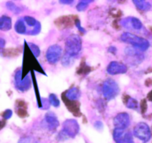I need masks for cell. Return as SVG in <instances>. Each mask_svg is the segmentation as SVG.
Returning a JSON list of instances; mask_svg holds the SVG:
<instances>
[{
  "label": "cell",
  "instance_id": "e0dca14e",
  "mask_svg": "<svg viewBox=\"0 0 152 143\" xmlns=\"http://www.w3.org/2000/svg\"><path fill=\"white\" fill-rule=\"evenodd\" d=\"M123 102L128 108L130 109H137L138 102L129 95H125L123 97Z\"/></svg>",
  "mask_w": 152,
  "mask_h": 143
},
{
  "label": "cell",
  "instance_id": "60d3db41",
  "mask_svg": "<svg viewBox=\"0 0 152 143\" xmlns=\"http://www.w3.org/2000/svg\"><path fill=\"white\" fill-rule=\"evenodd\" d=\"M5 125V121L4 120H0V130L2 129Z\"/></svg>",
  "mask_w": 152,
  "mask_h": 143
},
{
  "label": "cell",
  "instance_id": "9c48e42d",
  "mask_svg": "<svg viewBox=\"0 0 152 143\" xmlns=\"http://www.w3.org/2000/svg\"><path fill=\"white\" fill-rule=\"evenodd\" d=\"M114 125L115 128L125 130L130 125V117L127 113H120L114 119Z\"/></svg>",
  "mask_w": 152,
  "mask_h": 143
},
{
  "label": "cell",
  "instance_id": "7a4b0ae2",
  "mask_svg": "<svg viewBox=\"0 0 152 143\" xmlns=\"http://www.w3.org/2000/svg\"><path fill=\"white\" fill-rule=\"evenodd\" d=\"M82 50V39L77 34H72L65 42V53L71 57H75Z\"/></svg>",
  "mask_w": 152,
  "mask_h": 143
},
{
  "label": "cell",
  "instance_id": "1f68e13d",
  "mask_svg": "<svg viewBox=\"0 0 152 143\" xmlns=\"http://www.w3.org/2000/svg\"><path fill=\"white\" fill-rule=\"evenodd\" d=\"M74 24H75L76 27L78 28L79 31H80L81 33H83V34H85L86 31V30H85L84 28L81 26V23H80V19H79L78 18H76V19H74Z\"/></svg>",
  "mask_w": 152,
  "mask_h": 143
},
{
  "label": "cell",
  "instance_id": "d6986e66",
  "mask_svg": "<svg viewBox=\"0 0 152 143\" xmlns=\"http://www.w3.org/2000/svg\"><path fill=\"white\" fill-rule=\"evenodd\" d=\"M133 2L135 6L137 7V9L140 10L147 11L151 8V4H150V2L144 1V0H134Z\"/></svg>",
  "mask_w": 152,
  "mask_h": 143
},
{
  "label": "cell",
  "instance_id": "9a60e30c",
  "mask_svg": "<svg viewBox=\"0 0 152 143\" xmlns=\"http://www.w3.org/2000/svg\"><path fill=\"white\" fill-rule=\"evenodd\" d=\"M64 94H65V97L69 99V100L77 101V99L80 98L81 93H80V90L77 88L73 87L70 88L69 90L64 92Z\"/></svg>",
  "mask_w": 152,
  "mask_h": 143
},
{
  "label": "cell",
  "instance_id": "8d00e7d4",
  "mask_svg": "<svg viewBox=\"0 0 152 143\" xmlns=\"http://www.w3.org/2000/svg\"><path fill=\"white\" fill-rule=\"evenodd\" d=\"M59 2L64 4H71L74 2V1L73 0H60Z\"/></svg>",
  "mask_w": 152,
  "mask_h": 143
},
{
  "label": "cell",
  "instance_id": "74e56055",
  "mask_svg": "<svg viewBox=\"0 0 152 143\" xmlns=\"http://www.w3.org/2000/svg\"><path fill=\"white\" fill-rule=\"evenodd\" d=\"M5 45V40L2 38H0V48H3Z\"/></svg>",
  "mask_w": 152,
  "mask_h": 143
},
{
  "label": "cell",
  "instance_id": "8992f818",
  "mask_svg": "<svg viewBox=\"0 0 152 143\" xmlns=\"http://www.w3.org/2000/svg\"><path fill=\"white\" fill-rule=\"evenodd\" d=\"M22 71L21 70H18L16 71L14 76V83L15 87L16 89L22 92L27 91L31 87V80L28 75L22 78Z\"/></svg>",
  "mask_w": 152,
  "mask_h": 143
},
{
  "label": "cell",
  "instance_id": "ac0fdd59",
  "mask_svg": "<svg viewBox=\"0 0 152 143\" xmlns=\"http://www.w3.org/2000/svg\"><path fill=\"white\" fill-rule=\"evenodd\" d=\"M126 134V133H125V130H122V129L119 128L114 129V133H113V137H114V139L116 143H124Z\"/></svg>",
  "mask_w": 152,
  "mask_h": 143
},
{
  "label": "cell",
  "instance_id": "5b68a950",
  "mask_svg": "<svg viewBox=\"0 0 152 143\" xmlns=\"http://www.w3.org/2000/svg\"><path fill=\"white\" fill-rule=\"evenodd\" d=\"M134 135L143 142H148L151 136L149 126L145 123H137L134 128Z\"/></svg>",
  "mask_w": 152,
  "mask_h": 143
},
{
  "label": "cell",
  "instance_id": "83f0119b",
  "mask_svg": "<svg viewBox=\"0 0 152 143\" xmlns=\"http://www.w3.org/2000/svg\"><path fill=\"white\" fill-rule=\"evenodd\" d=\"M4 55L5 56H17L19 54V51H18L17 49L16 48H11V49H7L4 51Z\"/></svg>",
  "mask_w": 152,
  "mask_h": 143
},
{
  "label": "cell",
  "instance_id": "b9f144b4",
  "mask_svg": "<svg viewBox=\"0 0 152 143\" xmlns=\"http://www.w3.org/2000/svg\"><path fill=\"white\" fill-rule=\"evenodd\" d=\"M147 99L149 101H151V102H152V90H151V91L148 93V94L147 95Z\"/></svg>",
  "mask_w": 152,
  "mask_h": 143
},
{
  "label": "cell",
  "instance_id": "d4e9b609",
  "mask_svg": "<svg viewBox=\"0 0 152 143\" xmlns=\"http://www.w3.org/2000/svg\"><path fill=\"white\" fill-rule=\"evenodd\" d=\"M93 1H87V0H85V1H80V2L77 4V10L78 11H84L85 10H86V8L88 6V4L90 2H92Z\"/></svg>",
  "mask_w": 152,
  "mask_h": 143
},
{
  "label": "cell",
  "instance_id": "603a6c76",
  "mask_svg": "<svg viewBox=\"0 0 152 143\" xmlns=\"http://www.w3.org/2000/svg\"><path fill=\"white\" fill-rule=\"evenodd\" d=\"M6 7H7L8 10H10V11H12L13 13H16V14L19 13L22 11L20 7H18L16 4H14V3L13 2V1H7V2L6 3Z\"/></svg>",
  "mask_w": 152,
  "mask_h": 143
},
{
  "label": "cell",
  "instance_id": "f1b7e54d",
  "mask_svg": "<svg viewBox=\"0 0 152 143\" xmlns=\"http://www.w3.org/2000/svg\"><path fill=\"white\" fill-rule=\"evenodd\" d=\"M40 31H41V24L39 22H37L36 25L34 26V29L30 31L29 34H31V35H37V34H38L40 32Z\"/></svg>",
  "mask_w": 152,
  "mask_h": 143
},
{
  "label": "cell",
  "instance_id": "d6a6232c",
  "mask_svg": "<svg viewBox=\"0 0 152 143\" xmlns=\"http://www.w3.org/2000/svg\"><path fill=\"white\" fill-rule=\"evenodd\" d=\"M124 143H134L133 136H132V134L131 132H128L126 134Z\"/></svg>",
  "mask_w": 152,
  "mask_h": 143
},
{
  "label": "cell",
  "instance_id": "cb8c5ba5",
  "mask_svg": "<svg viewBox=\"0 0 152 143\" xmlns=\"http://www.w3.org/2000/svg\"><path fill=\"white\" fill-rule=\"evenodd\" d=\"M73 63H74V57H71L65 53L62 59V65L65 67H68L71 66Z\"/></svg>",
  "mask_w": 152,
  "mask_h": 143
},
{
  "label": "cell",
  "instance_id": "3957f363",
  "mask_svg": "<svg viewBox=\"0 0 152 143\" xmlns=\"http://www.w3.org/2000/svg\"><path fill=\"white\" fill-rule=\"evenodd\" d=\"M102 93L107 100L114 99L120 93L118 84L112 79H108L102 85Z\"/></svg>",
  "mask_w": 152,
  "mask_h": 143
},
{
  "label": "cell",
  "instance_id": "e575fe53",
  "mask_svg": "<svg viewBox=\"0 0 152 143\" xmlns=\"http://www.w3.org/2000/svg\"><path fill=\"white\" fill-rule=\"evenodd\" d=\"M16 105L18 106V108H24V109H27V104L25 101L23 100H17L16 102Z\"/></svg>",
  "mask_w": 152,
  "mask_h": 143
},
{
  "label": "cell",
  "instance_id": "52a82bcc",
  "mask_svg": "<svg viewBox=\"0 0 152 143\" xmlns=\"http://www.w3.org/2000/svg\"><path fill=\"white\" fill-rule=\"evenodd\" d=\"M62 49L58 45H53L48 48L46 52V59L51 65L56 64L62 56Z\"/></svg>",
  "mask_w": 152,
  "mask_h": 143
},
{
  "label": "cell",
  "instance_id": "836d02e7",
  "mask_svg": "<svg viewBox=\"0 0 152 143\" xmlns=\"http://www.w3.org/2000/svg\"><path fill=\"white\" fill-rule=\"evenodd\" d=\"M147 108H148V105H147L146 99H142L140 102V109L142 114H145V113L146 112Z\"/></svg>",
  "mask_w": 152,
  "mask_h": 143
},
{
  "label": "cell",
  "instance_id": "ffe728a7",
  "mask_svg": "<svg viewBox=\"0 0 152 143\" xmlns=\"http://www.w3.org/2000/svg\"><path fill=\"white\" fill-rule=\"evenodd\" d=\"M15 31L19 34H25L26 32V27L22 19H19L15 24Z\"/></svg>",
  "mask_w": 152,
  "mask_h": 143
},
{
  "label": "cell",
  "instance_id": "30bf717a",
  "mask_svg": "<svg viewBox=\"0 0 152 143\" xmlns=\"http://www.w3.org/2000/svg\"><path fill=\"white\" fill-rule=\"evenodd\" d=\"M42 125L49 131H54L59 127V123L56 116L53 112H48L45 114L42 121Z\"/></svg>",
  "mask_w": 152,
  "mask_h": 143
},
{
  "label": "cell",
  "instance_id": "7c38bea8",
  "mask_svg": "<svg viewBox=\"0 0 152 143\" xmlns=\"http://www.w3.org/2000/svg\"><path fill=\"white\" fill-rule=\"evenodd\" d=\"M128 71V68L125 64L122 62L114 61L111 62L107 68V72L111 75L126 74Z\"/></svg>",
  "mask_w": 152,
  "mask_h": 143
},
{
  "label": "cell",
  "instance_id": "4fadbf2b",
  "mask_svg": "<svg viewBox=\"0 0 152 143\" xmlns=\"http://www.w3.org/2000/svg\"><path fill=\"white\" fill-rule=\"evenodd\" d=\"M74 19H71L70 16H60L55 20L54 23L59 29H65V28H71L74 25Z\"/></svg>",
  "mask_w": 152,
  "mask_h": 143
},
{
  "label": "cell",
  "instance_id": "484cf974",
  "mask_svg": "<svg viewBox=\"0 0 152 143\" xmlns=\"http://www.w3.org/2000/svg\"><path fill=\"white\" fill-rule=\"evenodd\" d=\"M49 102H50V105H53L55 108H58L59 105H60V102H59V100L58 99L57 96L55 94H53V93H51L49 96Z\"/></svg>",
  "mask_w": 152,
  "mask_h": 143
},
{
  "label": "cell",
  "instance_id": "ab89813d",
  "mask_svg": "<svg viewBox=\"0 0 152 143\" xmlns=\"http://www.w3.org/2000/svg\"><path fill=\"white\" fill-rule=\"evenodd\" d=\"M145 85L148 86V87H149V86H151L152 85V79H147L146 81H145Z\"/></svg>",
  "mask_w": 152,
  "mask_h": 143
},
{
  "label": "cell",
  "instance_id": "44dd1931",
  "mask_svg": "<svg viewBox=\"0 0 152 143\" xmlns=\"http://www.w3.org/2000/svg\"><path fill=\"white\" fill-rule=\"evenodd\" d=\"M91 72V68L89 66H87L86 65L85 59H83V61L80 63V66L79 67V69L77 71V74L82 75V74H88Z\"/></svg>",
  "mask_w": 152,
  "mask_h": 143
},
{
  "label": "cell",
  "instance_id": "f546056e",
  "mask_svg": "<svg viewBox=\"0 0 152 143\" xmlns=\"http://www.w3.org/2000/svg\"><path fill=\"white\" fill-rule=\"evenodd\" d=\"M17 114L20 118H25V117H27L28 116L27 110L24 109V108H18Z\"/></svg>",
  "mask_w": 152,
  "mask_h": 143
},
{
  "label": "cell",
  "instance_id": "4dcf8cb0",
  "mask_svg": "<svg viewBox=\"0 0 152 143\" xmlns=\"http://www.w3.org/2000/svg\"><path fill=\"white\" fill-rule=\"evenodd\" d=\"M13 115V111L10 109H7L1 114V117L4 119V120H9L10 117Z\"/></svg>",
  "mask_w": 152,
  "mask_h": 143
},
{
  "label": "cell",
  "instance_id": "5bb4252c",
  "mask_svg": "<svg viewBox=\"0 0 152 143\" xmlns=\"http://www.w3.org/2000/svg\"><path fill=\"white\" fill-rule=\"evenodd\" d=\"M126 53L129 57L133 58L134 61L137 62V63H140L142 62V61L143 60L144 56L140 52L138 51V50H136V49L131 48V47H127L126 49Z\"/></svg>",
  "mask_w": 152,
  "mask_h": 143
},
{
  "label": "cell",
  "instance_id": "7402d4cb",
  "mask_svg": "<svg viewBox=\"0 0 152 143\" xmlns=\"http://www.w3.org/2000/svg\"><path fill=\"white\" fill-rule=\"evenodd\" d=\"M26 45L28 46V47H29L30 50H31V51L32 52L33 55H34L35 57H38V56H39L40 49H39V47L37 45L34 44V43H31V42H28V43L26 42Z\"/></svg>",
  "mask_w": 152,
  "mask_h": 143
},
{
  "label": "cell",
  "instance_id": "ba28073f",
  "mask_svg": "<svg viewBox=\"0 0 152 143\" xmlns=\"http://www.w3.org/2000/svg\"><path fill=\"white\" fill-rule=\"evenodd\" d=\"M120 24L125 28L129 30L140 31L142 28V23L139 19L133 16H129L120 21Z\"/></svg>",
  "mask_w": 152,
  "mask_h": 143
},
{
  "label": "cell",
  "instance_id": "2e32d148",
  "mask_svg": "<svg viewBox=\"0 0 152 143\" xmlns=\"http://www.w3.org/2000/svg\"><path fill=\"white\" fill-rule=\"evenodd\" d=\"M12 21L10 17L7 16H2L0 17V30L2 31H7L11 29Z\"/></svg>",
  "mask_w": 152,
  "mask_h": 143
},
{
  "label": "cell",
  "instance_id": "277c9868",
  "mask_svg": "<svg viewBox=\"0 0 152 143\" xmlns=\"http://www.w3.org/2000/svg\"><path fill=\"white\" fill-rule=\"evenodd\" d=\"M80 131V125L75 120L69 119L65 120L62 124V130L60 134L63 137L74 138Z\"/></svg>",
  "mask_w": 152,
  "mask_h": 143
},
{
  "label": "cell",
  "instance_id": "4316f807",
  "mask_svg": "<svg viewBox=\"0 0 152 143\" xmlns=\"http://www.w3.org/2000/svg\"><path fill=\"white\" fill-rule=\"evenodd\" d=\"M24 21H25L29 26H35L36 24H37V21L34 18L28 16H26L24 17Z\"/></svg>",
  "mask_w": 152,
  "mask_h": 143
},
{
  "label": "cell",
  "instance_id": "6da1fadb",
  "mask_svg": "<svg viewBox=\"0 0 152 143\" xmlns=\"http://www.w3.org/2000/svg\"><path fill=\"white\" fill-rule=\"evenodd\" d=\"M121 40L124 42L130 44L141 51H145L149 47V42L145 38L140 37L135 34L129 32L123 33L120 36Z\"/></svg>",
  "mask_w": 152,
  "mask_h": 143
},
{
  "label": "cell",
  "instance_id": "d590c367",
  "mask_svg": "<svg viewBox=\"0 0 152 143\" xmlns=\"http://www.w3.org/2000/svg\"><path fill=\"white\" fill-rule=\"evenodd\" d=\"M94 127L96 128L97 129V130L101 131L102 128H103V124H102V122L97 121V122H96V123H95Z\"/></svg>",
  "mask_w": 152,
  "mask_h": 143
},
{
  "label": "cell",
  "instance_id": "f35d334b",
  "mask_svg": "<svg viewBox=\"0 0 152 143\" xmlns=\"http://www.w3.org/2000/svg\"><path fill=\"white\" fill-rule=\"evenodd\" d=\"M108 51L111 53H115L116 51H117V48L115 47H114V46H111V47H110L108 48Z\"/></svg>",
  "mask_w": 152,
  "mask_h": 143
},
{
  "label": "cell",
  "instance_id": "8fae6325",
  "mask_svg": "<svg viewBox=\"0 0 152 143\" xmlns=\"http://www.w3.org/2000/svg\"><path fill=\"white\" fill-rule=\"evenodd\" d=\"M62 99L67 107L68 111L72 113L73 115L77 117H80L82 116V113L80 112V103L78 101H71L65 97L64 93H62Z\"/></svg>",
  "mask_w": 152,
  "mask_h": 143
}]
</instances>
